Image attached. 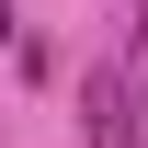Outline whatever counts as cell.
I'll return each instance as SVG.
<instances>
[{
	"instance_id": "obj_1",
	"label": "cell",
	"mask_w": 148,
	"mask_h": 148,
	"mask_svg": "<svg viewBox=\"0 0 148 148\" xmlns=\"http://www.w3.org/2000/svg\"><path fill=\"white\" fill-rule=\"evenodd\" d=\"M125 148H148V46L125 57Z\"/></svg>"
},
{
	"instance_id": "obj_2",
	"label": "cell",
	"mask_w": 148,
	"mask_h": 148,
	"mask_svg": "<svg viewBox=\"0 0 148 148\" xmlns=\"http://www.w3.org/2000/svg\"><path fill=\"white\" fill-rule=\"evenodd\" d=\"M0 34H12V0H0Z\"/></svg>"
}]
</instances>
